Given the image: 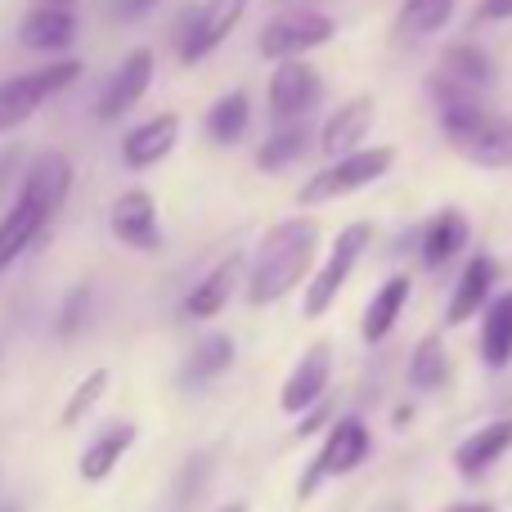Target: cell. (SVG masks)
Here are the masks:
<instances>
[{
    "label": "cell",
    "mask_w": 512,
    "mask_h": 512,
    "mask_svg": "<svg viewBox=\"0 0 512 512\" xmlns=\"http://www.w3.org/2000/svg\"><path fill=\"white\" fill-rule=\"evenodd\" d=\"M369 450H373L369 427H364L360 418H337V423L328 427V436L319 441V450H315V459H310V468L301 472L297 499L306 504V499L315 495V490L324 486L328 477H346V472H355L364 459H369Z\"/></svg>",
    "instance_id": "cell-4"
},
{
    "label": "cell",
    "mask_w": 512,
    "mask_h": 512,
    "mask_svg": "<svg viewBox=\"0 0 512 512\" xmlns=\"http://www.w3.org/2000/svg\"><path fill=\"white\" fill-rule=\"evenodd\" d=\"M153 68H158V63H153L149 45H140V50L126 54V59L117 63V72L108 77V86L99 90V99H95V117H99V122H117V117L131 113V108L149 95Z\"/></svg>",
    "instance_id": "cell-10"
},
{
    "label": "cell",
    "mask_w": 512,
    "mask_h": 512,
    "mask_svg": "<svg viewBox=\"0 0 512 512\" xmlns=\"http://www.w3.org/2000/svg\"><path fill=\"white\" fill-rule=\"evenodd\" d=\"M369 239H373V225H369V221H355V225H346V230L337 234V239H333V252H328V261L319 265L315 279H310L301 315H306V319L328 315V306H333L337 292L346 288L351 270L360 265V256H364V248H369Z\"/></svg>",
    "instance_id": "cell-6"
},
{
    "label": "cell",
    "mask_w": 512,
    "mask_h": 512,
    "mask_svg": "<svg viewBox=\"0 0 512 512\" xmlns=\"http://www.w3.org/2000/svg\"><path fill=\"white\" fill-rule=\"evenodd\" d=\"M409 288H414V283H409V274H391V279L373 292L369 310H364V324H360L364 342H382V337L396 328L400 310H405V301H409Z\"/></svg>",
    "instance_id": "cell-23"
},
{
    "label": "cell",
    "mask_w": 512,
    "mask_h": 512,
    "mask_svg": "<svg viewBox=\"0 0 512 512\" xmlns=\"http://www.w3.org/2000/svg\"><path fill=\"white\" fill-rule=\"evenodd\" d=\"M495 81V63H490L486 50H477V45H450V50L441 54V63H436L432 72V95L441 108L450 104H477L481 90Z\"/></svg>",
    "instance_id": "cell-7"
},
{
    "label": "cell",
    "mask_w": 512,
    "mask_h": 512,
    "mask_svg": "<svg viewBox=\"0 0 512 512\" xmlns=\"http://www.w3.org/2000/svg\"><path fill=\"white\" fill-rule=\"evenodd\" d=\"M135 445V427L131 423H122V427H113V432H104L95 445H90L86 454H81V481H104L108 472L122 463V454Z\"/></svg>",
    "instance_id": "cell-27"
},
{
    "label": "cell",
    "mask_w": 512,
    "mask_h": 512,
    "mask_svg": "<svg viewBox=\"0 0 512 512\" xmlns=\"http://www.w3.org/2000/svg\"><path fill=\"white\" fill-rule=\"evenodd\" d=\"M463 243H468V221H463V212L445 207L423 230V265L427 270H441V265H450L463 252Z\"/></svg>",
    "instance_id": "cell-22"
},
{
    "label": "cell",
    "mask_w": 512,
    "mask_h": 512,
    "mask_svg": "<svg viewBox=\"0 0 512 512\" xmlns=\"http://www.w3.org/2000/svg\"><path fill=\"white\" fill-rule=\"evenodd\" d=\"M328 378H333V346L315 342L297 360V369L288 373V382H283L279 409H283V414H306V409H315V400L324 396Z\"/></svg>",
    "instance_id": "cell-13"
},
{
    "label": "cell",
    "mask_w": 512,
    "mask_h": 512,
    "mask_svg": "<svg viewBox=\"0 0 512 512\" xmlns=\"http://www.w3.org/2000/svg\"><path fill=\"white\" fill-rule=\"evenodd\" d=\"M153 5H158V0H117V5H113V14L122 18V23H131V18L153 14Z\"/></svg>",
    "instance_id": "cell-33"
},
{
    "label": "cell",
    "mask_w": 512,
    "mask_h": 512,
    "mask_svg": "<svg viewBox=\"0 0 512 512\" xmlns=\"http://www.w3.org/2000/svg\"><path fill=\"white\" fill-rule=\"evenodd\" d=\"M477 18L481 23H504V18H512V0H481Z\"/></svg>",
    "instance_id": "cell-34"
},
{
    "label": "cell",
    "mask_w": 512,
    "mask_h": 512,
    "mask_svg": "<svg viewBox=\"0 0 512 512\" xmlns=\"http://www.w3.org/2000/svg\"><path fill=\"white\" fill-rule=\"evenodd\" d=\"M234 364V342L225 333H216V337H207V342H198L194 346V355L185 360V387H203V382H212V378H221L225 369Z\"/></svg>",
    "instance_id": "cell-28"
},
{
    "label": "cell",
    "mask_w": 512,
    "mask_h": 512,
    "mask_svg": "<svg viewBox=\"0 0 512 512\" xmlns=\"http://www.w3.org/2000/svg\"><path fill=\"white\" fill-rule=\"evenodd\" d=\"M508 450H512V418H499V423L477 427L468 441H459V450H454V468H459L463 477H481V472L495 468Z\"/></svg>",
    "instance_id": "cell-17"
},
{
    "label": "cell",
    "mask_w": 512,
    "mask_h": 512,
    "mask_svg": "<svg viewBox=\"0 0 512 512\" xmlns=\"http://www.w3.org/2000/svg\"><path fill=\"white\" fill-rule=\"evenodd\" d=\"M248 122H252L248 90H230V95H221L212 108H207V135H212L216 144H239L243 131H248Z\"/></svg>",
    "instance_id": "cell-25"
},
{
    "label": "cell",
    "mask_w": 512,
    "mask_h": 512,
    "mask_svg": "<svg viewBox=\"0 0 512 512\" xmlns=\"http://www.w3.org/2000/svg\"><path fill=\"white\" fill-rule=\"evenodd\" d=\"M216 512H248L243 504H225V508H216Z\"/></svg>",
    "instance_id": "cell-36"
},
{
    "label": "cell",
    "mask_w": 512,
    "mask_h": 512,
    "mask_svg": "<svg viewBox=\"0 0 512 512\" xmlns=\"http://www.w3.org/2000/svg\"><path fill=\"white\" fill-rule=\"evenodd\" d=\"M72 176H77V171H72V158H63V153H41V158L27 167L18 198L54 221V212H59L72 194Z\"/></svg>",
    "instance_id": "cell-12"
},
{
    "label": "cell",
    "mask_w": 512,
    "mask_h": 512,
    "mask_svg": "<svg viewBox=\"0 0 512 512\" xmlns=\"http://www.w3.org/2000/svg\"><path fill=\"white\" fill-rule=\"evenodd\" d=\"M108 225H113L117 243H126V248H135V252L162 248L158 207H153V194H144V189H126L113 203V212H108Z\"/></svg>",
    "instance_id": "cell-11"
},
{
    "label": "cell",
    "mask_w": 512,
    "mask_h": 512,
    "mask_svg": "<svg viewBox=\"0 0 512 512\" xmlns=\"http://www.w3.org/2000/svg\"><path fill=\"white\" fill-rule=\"evenodd\" d=\"M337 36V18L333 14H319V9H288V14L270 18L256 36V50L261 59L279 63V59H301V54L319 50Z\"/></svg>",
    "instance_id": "cell-5"
},
{
    "label": "cell",
    "mask_w": 512,
    "mask_h": 512,
    "mask_svg": "<svg viewBox=\"0 0 512 512\" xmlns=\"http://www.w3.org/2000/svg\"><path fill=\"white\" fill-rule=\"evenodd\" d=\"M18 41L36 54H63L77 41V14H72V5H50V0H41V5L18 23Z\"/></svg>",
    "instance_id": "cell-15"
},
{
    "label": "cell",
    "mask_w": 512,
    "mask_h": 512,
    "mask_svg": "<svg viewBox=\"0 0 512 512\" xmlns=\"http://www.w3.org/2000/svg\"><path fill=\"white\" fill-rule=\"evenodd\" d=\"M481 355L490 369H504L512 360V292L486 306V324H481Z\"/></svg>",
    "instance_id": "cell-26"
},
{
    "label": "cell",
    "mask_w": 512,
    "mask_h": 512,
    "mask_svg": "<svg viewBox=\"0 0 512 512\" xmlns=\"http://www.w3.org/2000/svg\"><path fill=\"white\" fill-rule=\"evenodd\" d=\"M180 144V117L176 113H158L149 122H140L135 131H126L122 140V162L131 171H144V167H158L171 149Z\"/></svg>",
    "instance_id": "cell-16"
},
{
    "label": "cell",
    "mask_w": 512,
    "mask_h": 512,
    "mask_svg": "<svg viewBox=\"0 0 512 512\" xmlns=\"http://www.w3.org/2000/svg\"><path fill=\"white\" fill-rule=\"evenodd\" d=\"M445 512H499V508H490V504H459V508H445Z\"/></svg>",
    "instance_id": "cell-35"
},
{
    "label": "cell",
    "mask_w": 512,
    "mask_h": 512,
    "mask_svg": "<svg viewBox=\"0 0 512 512\" xmlns=\"http://www.w3.org/2000/svg\"><path fill=\"white\" fill-rule=\"evenodd\" d=\"M391 162H396V149H391V144H382V149H355V153H346V158H333L324 171H315V176L301 185L297 203L315 207V203L346 198V194H355V189L382 180L391 171Z\"/></svg>",
    "instance_id": "cell-3"
},
{
    "label": "cell",
    "mask_w": 512,
    "mask_h": 512,
    "mask_svg": "<svg viewBox=\"0 0 512 512\" xmlns=\"http://www.w3.org/2000/svg\"><path fill=\"white\" fill-rule=\"evenodd\" d=\"M306 149H310V131H306V126L283 122L279 131H274L270 140L256 149V167H261V171H283V167H292V162H297Z\"/></svg>",
    "instance_id": "cell-29"
},
{
    "label": "cell",
    "mask_w": 512,
    "mask_h": 512,
    "mask_svg": "<svg viewBox=\"0 0 512 512\" xmlns=\"http://www.w3.org/2000/svg\"><path fill=\"white\" fill-rule=\"evenodd\" d=\"M441 131L454 153L472 162V167H512V117L486 113L477 104H450L441 108Z\"/></svg>",
    "instance_id": "cell-2"
},
{
    "label": "cell",
    "mask_w": 512,
    "mask_h": 512,
    "mask_svg": "<svg viewBox=\"0 0 512 512\" xmlns=\"http://www.w3.org/2000/svg\"><path fill=\"white\" fill-rule=\"evenodd\" d=\"M108 396V369H95L81 378V387L68 396V405H63V427H77L81 418L90 414V409L99 405V400Z\"/></svg>",
    "instance_id": "cell-31"
},
{
    "label": "cell",
    "mask_w": 512,
    "mask_h": 512,
    "mask_svg": "<svg viewBox=\"0 0 512 512\" xmlns=\"http://www.w3.org/2000/svg\"><path fill=\"white\" fill-rule=\"evenodd\" d=\"M373 113H378V108H373V95H355V99H346L342 108H333L328 122L319 126V153H324L328 162L355 153L364 144V135H369Z\"/></svg>",
    "instance_id": "cell-14"
},
{
    "label": "cell",
    "mask_w": 512,
    "mask_h": 512,
    "mask_svg": "<svg viewBox=\"0 0 512 512\" xmlns=\"http://www.w3.org/2000/svg\"><path fill=\"white\" fill-rule=\"evenodd\" d=\"M50 5H72V0H50Z\"/></svg>",
    "instance_id": "cell-37"
},
{
    "label": "cell",
    "mask_w": 512,
    "mask_h": 512,
    "mask_svg": "<svg viewBox=\"0 0 512 512\" xmlns=\"http://www.w3.org/2000/svg\"><path fill=\"white\" fill-rule=\"evenodd\" d=\"M315 252H319V225L310 221V216H288V221H279L252 256L248 301L252 306H270V301L288 297L310 274Z\"/></svg>",
    "instance_id": "cell-1"
},
{
    "label": "cell",
    "mask_w": 512,
    "mask_h": 512,
    "mask_svg": "<svg viewBox=\"0 0 512 512\" xmlns=\"http://www.w3.org/2000/svg\"><path fill=\"white\" fill-rule=\"evenodd\" d=\"M45 99H54V95L45 90L41 72H23V77L0 81V135L23 126L27 117H36V108H41Z\"/></svg>",
    "instance_id": "cell-20"
},
{
    "label": "cell",
    "mask_w": 512,
    "mask_h": 512,
    "mask_svg": "<svg viewBox=\"0 0 512 512\" xmlns=\"http://www.w3.org/2000/svg\"><path fill=\"white\" fill-rule=\"evenodd\" d=\"M90 319V288H72V297H68V306H63V315L54 319V333H63V337H72L81 324Z\"/></svg>",
    "instance_id": "cell-32"
},
{
    "label": "cell",
    "mask_w": 512,
    "mask_h": 512,
    "mask_svg": "<svg viewBox=\"0 0 512 512\" xmlns=\"http://www.w3.org/2000/svg\"><path fill=\"white\" fill-rule=\"evenodd\" d=\"M239 274H243V256H225V261L216 265V270H207V279L185 297V315L189 319H216L225 306H230L234 288H239Z\"/></svg>",
    "instance_id": "cell-19"
},
{
    "label": "cell",
    "mask_w": 512,
    "mask_h": 512,
    "mask_svg": "<svg viewBox=\"0 0 512 512\" xmlns=\"http://www.w3.org/2000/svg\"><path fill=\"white\" fill-rule=\"evenodd\" d=\"M319 95H324V81H319V72L310 68V63H301V59H279L274 63L270 86H265V99H270V117L279 126L306 117L310 108L319 104Z\"/></svg>",
    "instance_id": "cell-9"
},
{
    "label": "cell",
    "mask_w": 512,
    "mask_h": 512,
    "mask_svg": "<svg viewBox=\"0 0 512 512\" xmlns=\"http://www.w3.org/2000/svg\"><path fill=\"white\" fill-rule=\"evenodd\" d=\"M45 225H50V216L36 212L32 203H23V198H18V203L0 216V270H9L18 256L32 248L36 234H41Z\"/></svg>",
    "instance_id": "cell-21"
},
{
    "label": "cell",
    "mask_w": 512,
    "mask_h": 512,
    "mask_svg": "<svg viewBox=\"0 0 512 512\" xmlns=\"http://www.w3.org/2000/svg\"><path fill=\"white\" fill-rule=\"evenodd\" d=\"M499 265L490 256H472L459 274V288L450 297V310H445V324H468L481 306H490V288H495Z\"/></svg>",
    "instance_id": "cell-18"
},
{
    "label": "cell",
    "mask_w": 512,
    "mask_h": 512,
    "mask_svg": "<svg viewBox=\"0 0 512 512\" xmlns=\"http://www.w3.org/2000/svg\"><path fill=\"white\" fill-rule=\"evenodd\" d=\"M9 512H14V508H9Z\"/></svg>",
    "instance_id": "cell-38"
},
{
    "label": "cell",
    "mask_w": 512,
    "mask_h": 512,
    "mask_svg": "<svg viewBox=\"0 0 512 512\" xmlns=\"http://www.w3.org/2000/svg\"><path fill=\"white\" fill-rule=\"evenodd\" d=\"M252 0H203L180 18V63H203L225 45V36L243 23Z\"/></svg>",
    "instance_id": "cell-8"
},
{
    "label": "cell",
    "mask_w": 512,
    "mask_h": 512,
    "mask_svg": "<svg viewBox=\"0 0 512 512\" xmlns=\"http://www.w3.org/2000/svg\"><path fill=\"white\" fill-rule=\"evenodd\" d=\"M454 5H459V0H400V18H396L400 41L436 36L454 18Z\"/></svg>",
    "instance_id": "cell-24"
},
{
    "label": "cell",
    "mask_w": 512,
    "mask_h": 512,
    "mask_svg": "<svg viewBox=\"0 0 512 512\" xmlns=\"http://www.w3.org/2000/svg\"><path fill=\"white\" fill-rule=\"evenodd\" d=\"M445 378H450V360H445L441 337H423V342L414 346V355H409V387L436 391Z\"/></svg>",
    "instance_id": "cell-30"
}]
</instances>
